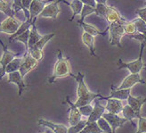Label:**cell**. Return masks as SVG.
I'll return each instance as SVG.
<instances>
[{"label":"cell","mask_w":146,"mask_h":133,"mask_svg":"<svg viewBox=\"0 0 146 133\" xmlns=\"http://www.w3.org/2000/svg\"><path fill=\"white\" fill-rule=\"evenodd\" d=\"M72 77L74 78L78 83V100L75 103V106L77 107H80L83 106L90 105L91 103L96 100V98H101L104 96H102L99 92L98 93H93L91 92L86 87V84L85 82V74L81 72H78L77 75L73 74Z\"/></svg>","instance_id":"6da1fadb"},{"label":"cell","mask_w":146,"mask_h":133,"mask_svg":"<svg viewBox=\"0 0 146 133\" xmlns=\"http://www.w3.org/2000/svg\"><path fill=\"white\" fill-rule=\"evenodd\" d=\"M68 75L70 76L73 75V73L71 72L70 70L69 58L64 57L62 52L59 49L57 51V61L54 64L53 75L48 79V82L54 83L57 79L66 77Z\"/></svg>","instance_id":"7a4b0ae2"},{"label":"cell","mask_w":146,"mask_h":133,"mask_svg":"<svg viewBox=\"0 0 146 133\" xmlns=\"http://www.w3.org/2000/svg\"><path fill=\"white\" fill-rule=\"evenodd\" d=\"M127 21L123 20L109 24L107 29L110 31V43H111V46H116L120 49L123 48L121 45V39L124 35H126L124 25H125Z\"/></svg>","instance_id":"3957f363"},{"label":"cell","mask_w":146,"mask_h":133,"mask_svg":"<svg viewBox=\"0 0 146 133\" xmlns=\"http://www.w3.org/2000/svg\"><path fill=\"white\" fill-rule=\"evenodd\" d=\"M146 46L144 44H141V49H140V55L135 61L130 62V63H124L121 58H119V63H118V69H127L131 73H140L142 68L144 66V63L143 62V49Z\"/></svg>","instance_id":"277c9868"},{"label":"cell","mask_w":146,"mask_h":133,"mask_svg":"<svg viewBox=\"0 0 146 133\" xmlns=\"http://www.w3.org/2000/svg\"><path fill=\"white\" fill-rule=\"evenodd\" d=\"M0 45L2 46L3 47V55L2 57L0 59V80H2V78L6 74L5 72V69L14 58H16L18 54H15L12 52L8 49L7 46H5V44L3 43V41L0 39Z\"/></svg>","instance_id":"5b68a950"},{"label":"cell","mask_w":146,"mask_h":133,"mask_svg":"<svg viewBox=\"0 0 146 133\" xmlns=\"http://www.w3.org/2000/svg\"><path fill=\"white\" fill-rule=\"evenodd\" d=\"M21 25V23L14 18V16H7L6 19L0 23V33L13 35L18 31Z\"/></svg>","instance_id":"8992f818"},{"label":"cell","mask_w":146,"mask_h":133,"mask_svg":"<svg viewBox=\"0 0 146 133\" xmlns=\"http://www.w3.org/2000/svg\"><path fill=\"white\" fill-rule=\"evenodd\" d=\"M38 61H36V59H34L30 53L25 52L24 55H23V61L21 63V65L20 67V73L21 77L24 79V77L28 74L31 71H32L33 69H35L38 64Z\"/></svg>","instance_id":"52a82bcc"},{"label":"cell","mask_w":146,"mask_h":133,"mask_svg":"<svg viewBox=\"0 0 146 133\" xmlns=\"http://www.w3.org/2000/svg\"><path fill=\"white\" fill-rule=\"evenodd\" d=\"M52 1L53 0H33L31 4L30 9H29L31 16H30V19H27V20H30L33 23L34 20H36L38 18L39 14L41 13L43 9L45 8V6Z\"/></svg>","instance_id":"ba28073f"},{"label":"cell","mask_w":146,"mask_h":133,"mask_svg":"<svg viewBox=\"0 0 146 133\" xmlns=\"http://www.w3.org/2000/svg\"><path fill=\"white\" fill-rule=\"evenodd\" d=\"M137 83L146 84V81L142 79L140 73H130L128 76H127L123 80L121 84L119 87H115L117 90H127V88H131Z\"/></svg>","instance_id":"9c48e42d"},{"label":"cell","mask_w":146,"mask_h":133,"mask_svg":"<svg viewBox=\"0 0 146 133\" xmlns=\"http://www.w3.org/2000/svg\"><path fill=\"white\" fill-rule=\"evenodd\" d=\"M103 117L108 122V123L111 125V127L112 129L113 133H116V130L118 128H120L123 126V124L128 122L126 118H121L118 114H111V113H108L105 112L103 114Z\"/></svg>","instance_id":"30bf717a"},{"label":"cell","mask_w":146,"mask_h":133,"mask_svg":"<svg viewBox=\"0 0 146 133\" xmlns=\"http://www.w3.org/2000/svg\"><path fill=\"white\" fill-rule=\"evenodd\" d=\"M66 103L70 106V112H69V118H68V122L70 126H74L77 123H78L80 121H81L82 118V114L80 113V111L78 109V107H77L75 106V104L70 100V98L66 97Z\"/></svg>","instance_id":"8fae6325"},{"label":"cell","mask_w":146,"mask_h":133,"mask_svg":"<svg viewBox=\"0 0 146 133\" xmlns=\"http://www.w3.org/2000/svg\"><path fill=\"white\" fill-rule=\"evenodd\" d=\"M106 112V107L100 104V98L94 100V106L91 114L88 116V119L86 120L87 123L96 122L101 117H103V114Z\"/></svg>","instance_id":"7c38bea8"},{"label":"cell","mask_w":146,"mask_h":133,"mask_svg":"<svg viewBox=\"0 0 146 133\" xmlns=\"http://www.w3.org/2000/svg\"><path fill=\"white\" fill-rule=\"evenodd\" d=\"M58 4L56 1L54 3H50L49 5H46L45 8L43 9L41 13L39 14L38 18H52L53 20H56L58 14L60 13V9L58 7Z\"/></svg>","instance_id":"4fadbf2b"},{"label":"cell","mask_w":146,"mask_h":133,"mask_svg":"<svg viewBox=\"0 0 146 133\" xmlns=\"http://www.w3.org/2000/svg\"><path fill=\"white\" fill-rule=\"evenodd\" d=\"M7 82L16 84L18 86V95H19V97H21V96L23 95L24 88L27 87V85L24 82V80H23V77H21L19 71L8 73V80H7Z\"/></svg>","instance_id":"5bb4252c"},{"label":"cell","mask_w":146,"mask_h":133,"mask_svg":"<svg viewBox=\"0 0 146 133\" xmlns=\"http://www.w3.org/2000/svg\"><path fill=\"white\" fill-rule=\"evenodd\" d=\"M127 101V105H129L131 107H132V109L138 115V119H139L140 117H142L141 111H142L143 106L146 103V98H143V97L135 98V97H134V96L130 95Z\"/></svg>","instance_id":"9a60e30c"},{"label":"cell","mask_w":146,"mask_h":133,"mask_svg":"<svg viewBox=\"0 0 146 133\" xmlns=\"http://www.w3.org/2000/svg\"><path fill=\"white\" fill-rule=\"evenodd\" d=\"M38 124L41 125V126H45L50 129L51 130H53L54 133H68V127H66L65 125L61 124V123H54L50 121L42 119L39 118L38 120Z\"/></svg>","instance_id":"2e32d148"},{"label":"cell","mask_w":146,"mask_h":133,"mask_svg":"<svg viewBox=\"0 0 146 133\" xmlns=\"http://www.w3.org/2000/svg\"><path fill=\"white\" fill-rule=\"evenodd\" d=\"M111 93L109 97H103L101 99L107 100L109 98H116L119 100H127L128 97L131 95V88H127V90H117L115 86L111 85Z\"/></svg>","instance_id":"e0dca14e"},{"label":"cell","mask_w":146,"mask_h":133,"mask_svg":"<svg viewBox=\"0 0 146 133\" xmlns=\"http://www.w3.org/2000/svg\"><path fill=\"white\" fill-rule=\"evenodd\" d=\"M105 107L108 113L119 114V113L122 112L124 106L121 100L116 98H109L107 99V105L105 106Z\"/></svg>","instance_id":"ac0fdd59"},{"label":"cell","mask_w":146,"mask_h":133,"mask_svg":"<svg viewBox=\"0 0 146 133\" xmlns=\"http://www.w3.org/2000/svg\"><path fill=\"white\" fill-rule=\"evenodd\" d=\"M104 18L106 19V21H108L109 24L117 23V21H119L126 20V19H124L121 16V14L119 13V12L113 6H109L108 12L106 13Z\"/></svg>","instance_id":"d6986e66"},{"label":"cell","mask_w":146,"mask_h":133,"mask_svg":"<svg viewBox=\"0 0 146 133\" xmlns=\"http://www.w3.org/2000/svg\"><path fill=\"white\" fill-rule=\"evenodd\" d=\"M36 21H34V23L31 28L30 39H29V43H28V50L30 48H31L34 45H36V44L38 43L43 37L38 31V29H36Z\"/></svg>","instance_id":"ffe728a7"},{"label":"cell","mask_w":146,"mask_h":133,"mask_svg":"<svg viewBox=\"0 0 146 133\" xmlns=\"http://www.w3.org/2000/svg\"><path fill=\"white\" fill-rule=\"evenodd\" d=\"M62 2L65 3L67 5H69V6L70 7V8H71L72 12H73L72 16H71V18L70 19V21H72L73 20H74V18H75L76 15H78V14H80V13H81V11H82V9H83V5H84V4H83V2L80 1V0H72V1H71L70 3L68 2V1H66V0H63Z\"/></svg>","instance_id":"44dd1931"},{"label":"cell","mask_w":146,"mask_h":133,"mask_svg":"<svg viewBox=\"0 0 146 133\" xmlns=\"http://www.w3.org/2000/svg\"><path fill=\"white\" fill-rule=\"evenodd\" d=\"M77 23L84 29V31H85V32L88 33V34H90V35H93V36H94V37H96V36H98V35L105 36L106 32L108 31V29H106V31H104V32H101V31H98V29H97L96 27H94V26H93V25H91V24H88V23H84V21H79V20L77 21Z\"/></svg>","instance_id":"7402d4cb"},{"label":"cell","mask_w":146,"mask_h":133,"mask_svg":"<svg viewBox=\"0 0 146 133\" xmlns=\"http://www.w3.org/2000/svg\"><path fill=\"white\" fill-rule=\"evenodd\" d=\"M82 42L88 47L90 55L94 57H97L96 55V48H94V36L84 31L82 35Z\"/></svg>","instance_id":"603a6c76"},{"label":"cell","mask_w":146,"mask_h":133,"mask_svg":"<svg viewBox=\"0 0 146 133\" xmlns=\"http://www.w3.org/2000/svg\"><path fill=\"white\" fill-rule=\"evenodd\" d=\"M121 113H122L124 118H126V119L131 123V125H132L133 127H135V124L133 122V119H138V115L135 114V112L132 109V107H131L129 105L124 106Z\"/></svg>","instance_id":"cb8c5ba5"},{"label":"cell","mask_w":146,"mask_h":133,"mask_svg":"<svg viewBox=\"0 0 146 133\" xmlns=\"http://www.w3.org/2000/svg\"><path fill=\"white\" fill-rule=\"evenodd\" d=\"M12 10H13V14L17 13L20 10H23V13H24V15L26 17V20L27 19H30V11L28 9H26L23 4V0H13V4H12Z\"/></svg>","instance_id":"d4e9b609"},{"label":"cell","mask_w":146,"mask_h":133,"mask_svg":"<svg viewBox=\"0 0 146 133\" xmlns=\"http://www.w3.org/2000/svg\"><path fill=\"white\" fill-rule=\"evenodd\" d=\"M56 35V32H53V33H50V34H47V35H45L42 37V39L36 44V45H34L30 49H36V50H43L44 47H45L46 44L52 39ZM29 49V50H30Z\"/></svg>","instance_id":"484cf974"},{"label":"cell","mask_w":146,"mask_h":133,"mask_svg":"<svg viewBox=\"0 0 146 133\" xmlns=\"http://www.w3.org/2000/svg\"><path fill=\"white\" fill-rule=\"evenodd\" d=\"M23 61V57H16V58H14L13 60L8 65H7V67L5 69V72L7 73V74H8V73L19 71Z\"/></svg>","instance_id":"4316f807"},{"label":"cell","mask_w":146,"mask_h":133,"mask_svg":"<svg viewBox=\"0 0 146 133\" xmlns=\"http://www.w3.org/2000/svg\"><path fill=\"white\" fill-rule=\"evenodd\" d=\"M103 132L104 131L100 129L97 122H96L87 123L86 125V127L79 133H103Z\"/></svg>","instance_id":"83f0119b"},{"label":"cell","mask_w":146,"mask_h":133,"mask_svg":"<svg viewBox=\"0 0 146 133\" xmlns=\"http://www.w3.org/2000/svg\"><path fill=\"white\" fill-rule=\"evenodd\" d=\"M30 33H31V29H28L27 31L23 32V34H21L17 36L16 38H14L13 41H19L24 44L26 51H28V43H29V39H30Z\"/></svg>","instance_id":"f1b7e54d"},{"label":"cell","mask_w":146,"mask_h":133,"mask_svg":"<svg viewBox=\"0 0 146 133\" xmlns=\"http://www.w3.org/2000/svg\"><path fill=\"white\" fill-rule=\"evenodd\" d=\"M96 13V7H93L90 5H83V9L81 11V13H80V19L79 21H84L85 18L86 16L90 15V14Z\"/></svg>","instance_id":"f546056e"},{"label":"cell","mask_w":146,"mask_h":133,"mask_svg":"<svg viewBox=\"0 0 146 133\" xmlns=\"http://www.w3.org/2000/svg\"><path fill=\"white\" fill-rule=\"evenodd\" d=\"M97 123L99 125L100 129L103 130L104 133H113L111 125L108 123V122L104 119V117H101L100 119L97 121Z\"/></svg>","instance_id":"4dcf8cb0"},{"label":"cell","mask_w":146,"mask_h":133,"mask_svg":"<svg viewBox=\"0 0 146 133\" xmlns=\"http://www.w3.org/2000/svg\"><path fill=\"white\" fill-rule=\"evenodd\" d=\"M0 11L3 12L7 16H14L12 10V5H10L7 2L4 0H0Z\"/></svg>","instance_id":"1f68e13d"},{"label":"cell","mask_w":146,"mask_h":133,"mask_svg":"<svg viewBox=\"0 0 146 133\" xmlns=\"http://www.w3.org/2000/svg\"><path fill=\"white\" fill-rule=\"evenodd\" d=\"M87 124V122L85 121V120H81L78 123H77L74 126H70L69 129H68V133H79L85 127L86 125Z\"/></svg>","instance_id":"d6a6232c"},{"label":"cell","mask_w":146,"mask_h":133,"mask_svg":"<svg viewBox=\"0 0 146 133\" xmlns=\"http://www.w3.org/2000/svg\"><path fill=\"white\" fill-rule=\"evenodd\" d=\"M133 23L135 24L136 27V31L138 33H143L144 34L146 32V23L142 20L141 18H138L133 21Z\"/></svg>","instance_id":"836d02e7"},{"label":"cell","mask_w":146,"mask_h":133,"mask_svg":"<svg viewBox=\"0 0 146 133\" xmlns=\"http://www.w3.org/2000/svg\"><path fill=\"white\" fill-rule=\"evenodd\" d=\"M124 29H125V32H126V35H133V34H135L137 33V31H136V27H135V24L132 21H127L124 25Z\"/></svg>","instance_id":"e575fe53"},{"label":"cell","mask_w":146,"mask_h":133,"mask_svg":"<svg viewBox=\"0 0 146 133\" xmlns=\"http://www.w3.org/2000/svg\"><path fill=\"white\" fill-rule=\"evenodd\" d=\"M26 52L30 53V55H31L34 59H36V61H38V62H41V61L43 60V58H44V52H43V50L30 49V50L26 51Z\"/></svg>","instance_id":"d590c367"},{"label":"cell","mask_w":146,"mask_h":133,"mask_svg":"<svg viewBox=\"0 0 146 133\" xmlns=\"http://www.w3.org/2000/svg\"><path fill=\"white\" fill-rule=\"evenodd\" d=\"M109 9V5H104V4H96V13L99 16H103L104 17L106 13L108 12Z\"/></svg>","instance_id":"8d00e7d4"},{"label":"cell","mask_w":146,"mask_h":133,"mask_svg":"<svg viewBox=\"0 0 146 133\" xmlns=\"http://www.w3.org/2000/svg\"><path fill=\"white\" fill-rule=\"evenodd\" d=\"M135 133H146V118L140 117L138 119V129Z\"/></svg>","instance_id":"74e56055"},{"label":"cell","mask_w":146,"mask_h":133,"mask_svg":"<svg viewBox=\"0 0 146 133\" xmlns=\"http://www.w3.org/2000/svg\"><path fill=\"white\" fill-rule=\"evenodd\" d=\"M93 108H94V106H92L91 104H90V105H86V106H83L78 107V109H79V111H80V113H81V114H82L83 116H87V117H88V116L91 114L92 111H93Z\"/></svg>","instance_id":"f35d334b"},{"label":"cell","mask_w":146,"mask_h":133,"mask_svg":"<svg viewBox=\"0 0 146 133\" xmlns=\"http://www.w3.org/2000/svg\"><path fill=\"white\" fill-rule=\"evenodd\" d=\"M128 37L130 39H136L138 41H140L141 44H144L146 46V36L143 33H135V34H133V35H128Z\"/></svg>","instance_id":"ab89813d"},{"label":"cell","mask_w":146,"mask_h":133,"mask_svg":"<svg viewBox=\"0 0 146 133\" xmlns=\"http://www.w3.org/2000/svg\"><path fill=\"white\" fill-rule=\"evenodd\" d=\"M135 13L138 16H139V18H141L142 20H143L145 23H146V7H144V8H142V9H136L135 10Z\"/></svg>","instance_id":"60d3db41"},{"label":"cell","mask_w":146,"mask_h":133,"mask_svg":"<svg viewBox=\"0 0 146 133\" xmlns=\"http://www.w3.org/2000/svg\"><path fill=\"white\" fill-rule=\"evenodd\" d=\"M63 0H57V3H61L62 2ZM81 2H83L84 5H90V6H93V7H96V0H80Z\"/></svg>","instance_id":"b9f144b4"},{"label":"cell","mask_w":146,"mask_h":133,"mask_svg":"<svg viewBox=\"0 0 146 133\" xmlns=\"http://www.w3.org/2000/svg\"><path fill=\"white\" fill-rule=\"evenodd\" d=\"M32 1L33 0H23V4L26 9H28V10L30 9V6H31V4Z\"/></svg>","instance_id":"7bdbcfd3"},{"label":"cell","mask_w":146,"mask_h":133,"mask_svg":"<svg viewBox=\"0 0 146 133\" xmlns=\"http://www.w3.org/2000/svg\"><path fill=\"white\" fill-rule=\"evenodd\" d=\"M96 4H104L107 5V0H96Z\"/></svg>","instance_id":"ee69618b"},{"label":"cell","mask_w":146,"mask_h":133,"mask_svg":"<svg viewBox=\"0 0 146 133\" xmlns=\"http://www.w3.org/2000/svg\"><path fill=\"white\" fill-rule=\"evenodd\" d=\"M40 133H51L49 130H46V131H44V132H40Z\"/></svg>","instance_id":"f6af8a7d"},{"label":"cell","mask_w":146,"mask_h":133,"mask_svg":"<svg viewBox=\"0 0 146 133\" xmlns=\"http://www.w3.org/2000/svg\"><path fill=\"white\" fill-rule=\"evenodd\" d=\"M144 35H145V36H146V32H145V33H144Z\"/></svg>","instance_id":"bcb514c9"},{"label":"cell","mask_w":146,"mask_h":133,"mask_svg":"<svg viewBox=\"0 0 146 133\" xmlns=\"http://www.w3.org/2000/svg\"><path fill=\"white\" fill-rule=\"evenodd\" d=\"M144 66H145V67H146V64H144Z\"/></svg>","instance_id":"7dc6e473"},{"label":"cell","mask_w":146,"mask_h":133,"mask_svg":"<svg viewBox=\"0 0 146 133\" xmlns=\"http://www.w3.org/2000/svg\"><path fill=\"white\" fill-rule=\"evenodd\" d=\"M145 5H146V2H145Z\"/></svg>","instance_id":"c3c4849f"}]
</instances>
